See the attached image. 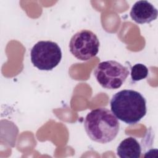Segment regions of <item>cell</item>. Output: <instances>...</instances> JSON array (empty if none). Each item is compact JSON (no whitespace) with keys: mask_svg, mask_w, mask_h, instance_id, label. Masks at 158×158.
<instances>
[{"mask_svg":"<svg viewBox=\"0 0 158 158\" xmlns=\"http://www.w3.org/2000/svg\"><path fill=\"white\" fill-rule=\"evenodd\" d=\"M110 109L115 117L130 125L139 122L146 114V100L139 92L123 89L113 95Z\"/></svg>","mask_w":158,"mask_h":158,"instance_id":"1","label":"cell"},{"mask_svg":"<svg viewBox=\"0 0 158 158\" xmlns=\"http://www.w3.org/2000/svg\"><path fill=\"white\" fill-rule=\"evenodd\" d=\"M84 127L91 139L106 144L112 141L117 136L120 123L111 110L99 107L92 110L86 115Z\"/></svg>","mask_w":158,"mask_h":158,"instance_id":"2","label":"cell"},{"mask_svg":"<svg viewBox=\"0 0 158 158\" xmlns=\"http://www.w3.org/2000/svg\"><path fill=\"white\" fill-rule=\"evenodd\" d=\"M129 73L128 67L113 60L99 63L94 70V75L99 84L109 89L121 87Z\"/></svg>","mask_w":158,"mask_h":158,"instance_id":"3","label":"cell"},{"mask_svg":"<svg viewBox=\"0 0 158 158\" xmlns=\"http://www.w3.org/2000/svg\"><path fill=\"white\" fill-rule=\"evenodd\" d=\"M31 62L41 70H51L60 62L62 51L59 46L51 41H40L31 48Z\"/></svg>","mask_w":158,"mask_h":158,"instance_id":"4","label":"cell"},{"mask_svg":"<svg viewBox=\"0 0 158 158\" xmlns=\"http://www.w3.org/2000/svg\"><path fill=\"white\" fill-rule=\"evenodd\" d=\"M99 49V41L95 33L89 30H81L70 39L69 50L77 59L86 61L97 55Z\"/></svg>","mask_w":158,"mask_h":158,"instance_id":"5","label":"cell"},{"mask_svg":"<svg viewBox=\"0 0 158 158\" xmlns=\"http://www.w3.org/2000/svg\"><path fill=\"white\" fill-rule=\"evenodd\" d=\"M130 15L131 19L137 23H149L157 19L158 11L151 2L141 0L133 4Z\"/></svg>","mask_w":158,"mask_h":158,"instance_id":"6","label":"cell"},{"mask_svg":"<svg viewBox=\"0 0 158 158\" xmlns=\"http://www.w3.org/2000/svg\"><path fill=\"white\" fill-rule=\"evenodd\" d=\"M117 154L120 158H139L141 148L135 138L130 136L120 142L117 148Z\"/></svg>","mask_w":158,"mask_h":158,"instance_id":"7","label":"cell"},{"mask_svg":"<svg viewBox=\"0 0 158 158\" xmlns=\"http://www.w3.org/2000/svg\"><path fill=\"white\" fill-rule=\"evenodd\" d=\"M148 69L143 64H136L131 69V78L133 81H140L148 75Z\"/></svg>","mask_w":158,"mask_h":158,"instance_id":"8","label":"cell"}]
</instances>
